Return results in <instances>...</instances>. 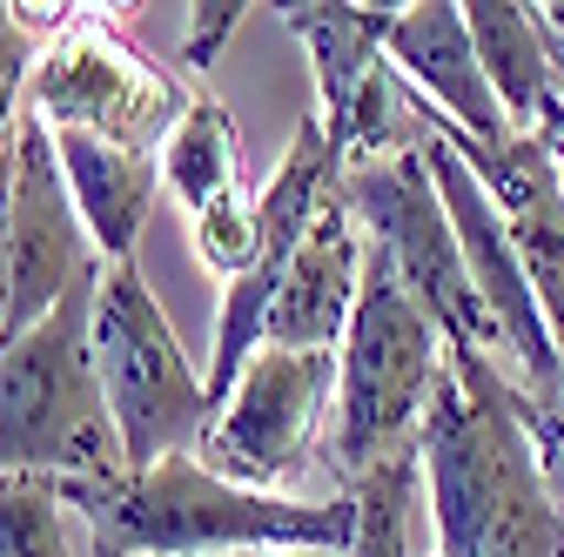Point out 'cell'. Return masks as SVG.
I'll use <instances>...</instances> for the list:
<instances>
[{
    "label": "cell",
    "mask_w": 564,
    "mask_h": 557,
    "mask_svg": "<svg viewBox=\"0 0 564 557\" xmlns=\"http://www.w3.org/2000/svg\"><path fill=\"white\" fill-rule=\"evenodd\" d=\"M329 409H336V350H269L262 342L236 396L223 403L216 430H208L202 463L242 491L290 498L310 470V444Z\"/></svg>",
    "instance_id": "ba28073f"
},
{
    "label": "cell",
    "mask_w": 564,
    "mask_h": 557,
    "mask_svg": "<svg viewBox=\"0 0 564 557\" xmlns=\"http://www.w3.org/2000/svg\"><path fill=\"white\" fill-rule=\"evenodd\" d=\"M14 128H0V201H8V188H14Z\"/></svg>",
    "instance_id": "484cf974"
},
{
    "label": "cell",
    "mask_w": 564,
    "mask_h": 557,
    "mask_svg": "<svg viewBox=\"0 0 564 557\" xmlns=\"http://www.w3.org/2000/svg\"><path fill=\"white\" fill-rule=\"evenodd\" d=\"M470 47L490 95H498L511 134H544L564 121V47L551 41L544 14L524 0H470Z\"/></svg>",
    "instance_id": "9a60e30c"
},
{
    "label": "cell",
    "mask_w": 564,
    "mask_h": 557,
    "mask_svg": "<svg viewBox=\"0 0 564 557\" xmlns=\"http://www.w3.org/2000/svg\"><path fill=\"white\" fill-rule=\"evenodd\" d=\"M557 557H564V544H557Z\"/></svg>",
    "instance_id": "f546056e"
},
{
    "label": "cell",
    "mask_w": 564,
    "mask_h": 557,
    "mask_svg": "<svg viewBox=\"0 0 564 557\" xmlns=\"http://www.w3.org/2000/svg\"><path fill=\"white\" fill-rule=\"evenodd\" d=\"M8 309H14V275H8V201H0V350H8Z\"/></svg>",
    "instance_id": "d4e9b609"
},
{
    "label": "cell",
    "mask_w": 564,
    "mask_h": 557,
    "mask_svg": "<svg viewBox=\"0 0 564 557\" xmlns=\"http://www.w3.org/2000/svg\"><path fill=\"white\" fill-rule=\"evenodd\" d=\"M282 14L303 47H310V67H316V121L323 134L349 128L364 88L383 75V47H390V28H397V8H343V0H290V8H269Z\"/></svg>",
    "instance_id": "e0dca14e"
},
{
    "label": "cell",
    "mask_w": 564,
    "mask_h": 557,
    "mask_svg": "<svg viewBox=\"0 0 564 557\" xmlns=\"http://www.w3.org/2000/svg\"><path fill=\"white\" fill-rule=\"evenodd\" d=\"M343 208L357 216L364 242H377L403 290L423 303L444 329V342L457 350H484V357H505V336H498V316L484 309L470 269H464V249H457V229H451V208H444V188L431 175V155H423V134L410 149L383 155V162H364V168H343Z\"/></svg>",
    "instance_id": "8992f818"
},
{
    "label": "cell",
    "mask_w": 564,
    "mask_h": 557,
    "mask_svg": "<svg viewBox=\"0 0 564 557\" xmlns=\"http://www.w3.org/2000/svg\"><path fill=\"white\" fill-rule=\"evenodd\" d=\"M544 142V155H551V168H557V182H564V128H551V134H538Z\"/></svg>",
    "instance_id": "83f0119b"
},
{
    "label": "cell",
    "mask_w": 564,
    "mask_h": 557,
    "mask_svg": "<svg viewBox=\"0 0 564 557\" xmlns=\"http://www.w3.org/2000/svg\"><path fill=\"white\" fill-rule=\"evenodd\" d=\"M0 557H82L61 477H47V470L0 477Z\"/></svg>",
    "instance_id": "ffe728a7"
},
{
    "label": "cell",
    "mask_w": 564,
    "mask_h": 557,
    "mask_svg": "<svg viewBox=\"0 0 564 557\" xmlns=\"http://www.w3.org/2000/svg\"><path fill=\"white\" fill-rule=\"evenodd\" d=\"M162 188L188 208V222L208 216L223 195L249 188V175H242V142H236V114H229L216 95H195L188 114L175 121L169 149H162Z\"/></svg>",
    "instance_id": "ac0fdd59"
},
{
    "label": "cell",
    "mask_w": 564,
    "mask_h": 557,
    "mask_svg": "<svg viewBox=\"0 0 564 557\" xmlns=\"http://www.w3.org/2000/svg\"><path fill=\"white\" fill-rule=\"evenodd\" d=\"M41 54H47V41H34L14 21V0H0V128L21 121V101H28V81H34Z\"/></svg>",
    "instance_id": "603a6c76"
},
{
    "label": "cell",
    "mask_w": 564,
    "mask_h": 557,
    "mask_svg": "<svg viewBox=\"0 0 564 557\" xmlns=\"http://www.w3.org/2000/svg\"><path fill=\"white\" fill-rule=\"evenodd\" d=\"M538 14H544V28H551V41L564 47V0H544V8H538ZM557 128H564V121H557ZM544 134H551V128H544Z\"/></svg>",
    "instance_id": "4316f807"
},
{
    "label": "cell",
    "mask_w": 564,
    "mask_h": 557,
    "mask_svg": "<svg viewBox=\"0 0 564 557\" xmlns=\"http://www.w3.org/2000/svg\"><path fill=\"white\" fill-rule=\"evenodd\" d=\"M54 155H61L67 195H75L101 262H134V242L149 229L155 195H162V155L115 149V142L82 134V128H54Z\"/></svg>",
    "instance_id": "2e32d148"
},
{
    "label": "cell",
    "mask_w": 564,
    "mask_h": 557,
    "mask_svg": "<svg viewBox=\"0 0 564 557\" xmlns=\"http://www.w3.org/2000/svg\"><path fill=\"white\" fill-rule=\"evenodd\" d=\"M383 61L403 75V88L423 108H437L457 134H470L477 149H505L511 142V121H505L498 95H490L484 67H477L470 21H464L457 0H416V8H397Z\"/></svg>",
    "instance_id": "4fadbf2b"
},
{
    "label": "cell",
    "mask_w": 564,
    "mask_h": 557,
    "mask_svg": "<svg viewBox=\"0 0 564 557\" xmlns=\"http://www.w3.org/2000/svg\"><path fill=\"white\" fill-rule=\"evenodd\" d=\"M101 269V249L82 222L75 195H67L61 155H54V128L28 114L14 128V188H8V275H14V309H8V342L28 336L41 316L67 303V290L82 275Z\"/></svg>",
    "instance_id": "30bf717a"
},
{
    "label": "cell",
    "mask_w": 564,
    "mask_h": 557,
    "mask_svg": "<svg viewBox=\"0 0 564 557\" xmlns=\"http://www.w3.org/2000/svg\"><path fill=\"white\" fill-rule=\"evenodd\" d=\"M188 236H195V255L216 269V275H249L256 269V255H262V195L256 188H236V195H223L208 216H195L188 222Z\"/></svg>",
    "instance_id": "44dd1931"
},
{
    "label": "cell",
    "mask_w": 564,
    "mask_h": 557,
    "mask_svg": "<svg viewBox=\"0 0 564 557\" xmlns=\"http://www.w3.org/2000/svg\"><path fill=\"white\" fill-rule=\"evenodd\" d=\"M364 255H370V242L336 188V201L316 216L310 242L296 249L290 275H282V296L262 323L269 350H343L349 316H357V290H364Z\"/></svg>",
    "instance_id": "5bb4252c"
},
{
    "label": "cell",
    "mask_w": 564,
    "mask_h": 557,
    "mask_svg": "<svg viewBox=\"0 0 564 557\" xmlns=\"http://www.w3.org/2000/svg\"><path fill=\"white\" fill-rule=\"evenodd\" d=\"M95 370L121 430L128 477L155 470L162 457H195L216 430L208 383L188 370L182 342L134 262H101V296H95Z\"/></svg>",
    "instance_id": "5b68a950"
},
{
    "label": "cell",
    "mask_w": 564,
    "mask_h": 557,
    "mask_svg": "<svg viewBox=\"0 0 564 557\" xmlns=\"http://www.w3.org/2000/svg\"><path fill=\"white\" fill-rule=\"evenodd\" d=\"M431 557H437V550H431Z\"/></svg>",
    "instance_id": "4dcf8cb0"
},
{
    "label": "cell",
    "mask_w": 564,
    "mask_h": 557,
    "mask_svg": "<svg viewBox=\"0 0 564 557\" xmlns=\"http://www.w3.org/2000/svg\"><path fill=\"white\" fill-rule=\"evenodd\" d=\"M423 108V101H416ZM423 155H431V175L444 188V208H451V229H457V249H464V269L484 296V309L498 316V336H505V357L518 363V390L531 396H564V363H557V342L544 329V309L531 296V275L511 249V229L498 216V201L484 195V182L470 175V162L444 142V134L423 121Z\"/></svg>",
    "instance_id": "8fae6325"
},
{
    "label": "cell",
    "mask_w": 564,
    "mask_h": 557,
    "mask_svg": "<svg viewBox=\"0 0 564 557\" xmlns=\"http://www.w3.org/2000/svg\"><path fill=\"white\" fill-rule=\"evenodd\" d=\"M416 491H423V450H397L364 483H349V498H357L349 557H416Z\"/></svg>",
    "instance_id": "d6986e66"
},
{
    "label": "cell",
    "mask_w": 564,
    "mask_h": 557,
    "mask_svg": "<svg viewBox=\"0 0 564 557\" xmlns=\"http://www.w3.org/2000/svg\"><path fill=\"white\" fill-rule=\"evenodd\" d=\"M336 188H343V162H336L329 134H323V121H316V108H310V114L296 121V134H290V149H282L275 175L262 182V255H256L249 275H236V283L223 290L216 357H208V376H202L216 409L236 396L242 370L256 363L262 323H269V309H275V296H282V275H290L296 249L310 242L316 216L336 201Z\"/></svg>",
    "instance_id": "9c48e42d"
},
{
    "label": "cell",
    "mask_w": 564,
    "mask_h": 557,
    "mask_svg": "<svg viewBox=\"0 0 564 557\" xmlns=\"http://www.w3.org/2000/svg\"><path fill=\"white\" fill-rule=\"evenodd\" d=\"M95 296L101 269L82 275L54 316L0 350V477H128L121 430L95 370Z\"/></svg>",
    "instance_id": "277c9868"
},
{
    "label": "cell",
    "mask_w": 564,
    "mask_h": 557,
    "mask_svg": "<svg viewBox=\"0 0 564 557\" xmlns=\"http://www.w3.org/2000/svg\"><path fill=\"white\" fill-rule=\"evenodd\" d=\"M188 101L195 95L182 88L175 67L141 54L108 8H75V21L47 41L28 81V114H41L47 128L101 134L134 155H162Z\"/></svg>",
    "instance_id": "52a82bcc"
},
{
    "label": "cell",
    "mask_w": 564,
    "mask_h": 557,
    "mask_svg": "<svg viewBox=\"0 0 564 557\" xmlns=\"http://www.w3.org/2000/svg\"><path fill=\"white\" fill-rule=\"evenodd\" d=\"M437 376H444V329L423 316L397 262L370 242L357 316H349V336L336 350V409L323 437V457L343 477V491L364 483L377 463H390L397 450H416Z\"/></svg>",
    "instance_id": "3957f363"
},
{
    "label": "cell",
    "mask_w": 564,
    "mask_h": 557,
    "mask_svg": "<svg viewBox=\"0 0 564 557\" xmlns=\"http://www.w3.org/2000/svg\"><path fill=\"white\" fill-rule=\"evenodd\" d=\"M423 121L470 162L484 195L498 201V216L511 229V249H518V262L531 275V296L544 309V329L557 342V363H564V182H557L544 142L538 134H511L505 149H477L470 134H457L437 108H423Z\"/></svg>",
    "instance_id": "7c38bea8"
},
{
    "label": "cell",
    "mask_w": 564,
    "mask_h": 557,
    "mask_svg": "<svg viewBox=\"0 0 564 557\" xmlns=\"http://www.w3.org/2000/svg\"><path fill=\"white\" fill-rule=\"evenodd\" d=\"M61 498L88 524V557H349V544H357V498L349 491L269 498L216 477L202 457H162L141 477H61Z\"/></svg>",
    "instance_id": "7a4b0ae2"
},
{
    "label": "cell",
    "mask_w": 564,
    "mask_h": 557,
    "mask_svg": "<svg viewBox=\"0 0 564 557\" xmlns=\"http://www.w3.org/2000/svg\"><path fill=\"white\" fill-rule=\"evenodd\" d=\"M236 557H303V550H236Z\"/></svg>",
    "instance_id": "f1b7e54d"
},
{
    "label": "cell",
    "mask_w": 564,
    "mask_h": 557,
    "mask_svg": "<svg viewBox=\"0 0 564 557\" xmlns=\"http://www.w3.org/2000/svg\"><path fill=\"white\" fill-rule=\"evenodd\" d=\"M511 403H518V424L531 430V450H538V470H544L551 511L564 524V396H531V390L511 383Z\"/></svg>",
    "instance_id": "7402d4cb"
},
{
    "label": "cell",
    "mask_w": 564,
    "mask_h": 557,
    "mask_svg": "<svg viewBox=\"0 0 564 557\" xmlns=\"http://www.w3.org/2000/svg\"><path fill=\"white\" fill-rule=\"evenodd\" d=\"M249 14L256 8H242V0H195V8H188V34H182V67H208Z\"/></svg>",
    "instance_id": "cb8c5ba5"
},
{
    "label": "cell",
    "mask_w": 564,
    "mask_h": 557,
    "mask_svg": "<svg viewBox=\"0 0 564 557\" xmlns=\"http://www.w3.org/2000/svg\"><path fill=\"white\" fill-rule=\"evenodd\" d=\"M416 450L437 557H557L564 524L498 357L444 342V376L423 409Z\"/></svg>",
    "instance_id": "6da1fadb"
}]
</instances>
